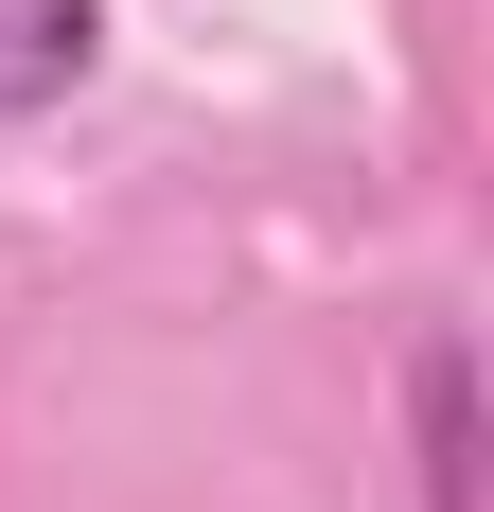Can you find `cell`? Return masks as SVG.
Here are the masks:
<instances>
[{
    "label": "cell",
    "instance_id": "obj_1",
    "mask_svg": "<svg viewBox=\"0 0 494 512\" xmlns=\"http://www.w3.org/2000/svg\"><path fill=\"white\" fill-rule=\"evenodd\" d=\"M106 71V0H0V124H36Z\"/></svg>",
    "mask_w": 494,
    "mask_h": 512
},
{
    "label": "cell",
    "instance_id": "obj_2",
    "mask_svg": "<svg viewBox=\"0 0 494 512\" xmlns=\"http://www.w3.org/2000/svg\"><path fill=\"white\" fill-rule=\"evenodd\" d=\"M406 407H424V512H477V354L424 336L406 354Z\"/></svg>",
    "mask_w": 494,
    "mask_h": 512
}]
</instances>
